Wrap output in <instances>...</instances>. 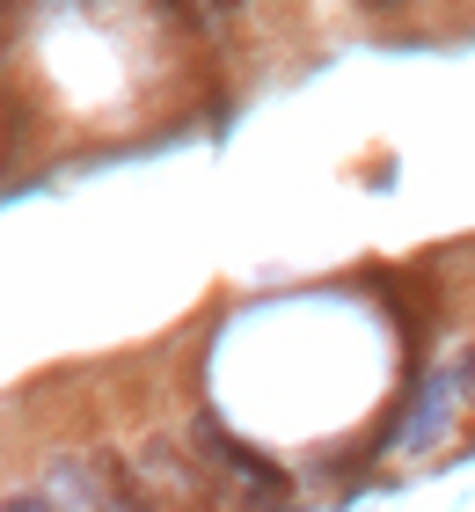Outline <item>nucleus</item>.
I'll use <instances>...</instances> for the list:
<instances>
[{
    "label": "nucleus",
    "mask_w": 475,
    "mask_h": 512,
    "mask_svg": "<svg viewBox=\"0 0 475 512\" xmlns=\"http://www.w3.org/2000/svg\"><path fill=\"white\" fill-rule=\"evenodd\" d=\"M0 512H52V505H44V491H15V498H0Z\"/></svg>",
    "instance_id": "nucleus-4"
},
{
    "label": "nucleus",
    "mask_w": 475,
    "mask_h": 512,
    "mask_svg": "<svg viewBox=\"0 0 475 512\" xmlns=\"http://www.w3.org/2000/svg\"><path fill=\"white\" fill-rule=\"evenodd\" d=\"M125 476L147 491L154 512H169V505H190L198 498V469L183 461V447H169V439H147L139 454H125Z\"/></svg>",
    "instance_id": "nucleus-1"
},
{
    "label": "nucleus",
    "mask_w": 475,
    "mask_h": 512,
    "mask_svg": "<svg viewBox=\"0 0 475 512\" xmlns=\"http://www.w3.org/2000/svg\"><path fill=\"white\" fill-rule=\"evenodd\" d=\"M359 8H402V0H359Z\"/></svg>",
    "instance_id": "nucleus-5"
},
{
    "label": "nucleus",
    "mask_w": 475,
    "mask_h": 512,
    "mask_svg": "<svg viewBox=\"0 0 475 512\" xmlns=\"http://www.w3.org/2000/svg\"><path fill=\"white\" fill-rule=\"evenodd\" d=\"M44 505L52 512H110V461L103 454H52Z\"/></svg>",
    "instance_id": "nucleus-2"
},
{
    "label": "nucleus",
    "mask_w": 475,
    "mask_h": 512,
    "mask_svg": "<svg viewBox=\"0 0 475 512\" xmlns=\"http://www.w3.org/2000/svg\"><path fill=\"white\" fill-rule=\"evenodd\" d=\"M234 15H242V0H198V22H205V30H227Z\"/></svg>",
    "instance_id": "nucleus-3"
}]
</instances>
